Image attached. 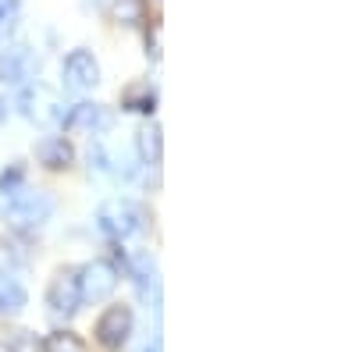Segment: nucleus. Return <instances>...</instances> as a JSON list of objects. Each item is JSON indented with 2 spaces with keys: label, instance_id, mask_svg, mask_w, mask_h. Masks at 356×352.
<instances>
[{
  "label": "nucleus",
  "instance_id": "18",
  "mask_svg": "<svg viewBox=\"0 0 356 352\" xmlns=\"http://www.w3.org/2000/svg\"><path fill=\"white\" fill-rule=\"evenodd\" d=\"M4 352H40V342L33 331H18L4 342Z\"/></svg>",
  "mask_w": 356,
  "mask_h": 352
},
{
  "label": "nucleus",
  "instance_id": "3",
  "mask_svg": "<svg viewBox=\"0 0 356 352\" xmlns=\"http://www.w3.org/2000/svg\"><path fill=\"white\" fill-rule=\"evenodd\" d=\"M47 306L54 317H75L82 306V292H79V267H61L54 274L50 288H47Z\"/></svg>",
  "mask_w": 356,
  "mask_h": 352
},
{
  "label": "nucleus",
  "instance_id": "19",
  "mask_svg": "<svg viewBox=\"0 0 356 352\" xmlns=\"http://www.w3.org/2000/svg\"><path fill=\"white\" fill-rule=\"evenodd\" d=\"M18 22V0H0V36H8Z\"/></svg>",
  "mask_w": 356,
  "mask_h": 352
},
{
  "label": "nucleus",
  "instance_id": "21",
  "mask_svg": "<svg viewBox=\"0 0 356 352\" xmlns=\"http://www.w3.org/2000/svg\"><path fill=\"white\" fill-rule=\"evenodd\" d=\"M8 114H11V107H8L4 97H0V121H8Z\"/></svg>",
  "mask_w": 356,
  "mask_h": 352
},
{
  "label": "nucleus",
  "instance_id": "8",
  "mask_svg": "<svg viewBox=\"0 0 356 352\" xmlns=\"http://www.w3.org/2000/svg\"><path fill=\"white\" fill-rule=\"evenodd\" d=\"M36 72H40V61L29 47H8L4 53H0V82L25 85Z\"/></svg>",
  "mask_w": 356,
  "mask_h": 352
},
{
  "label": "nucleus",
  "instance_id": "10",
  "mask_svg": "<svg viewBox=\"0 0 356 352\" xmlns=\"http://www.w3.org/2000/svg\"><path fill=\"white\" fill-rule=\"evenodd\" d=\"M129 274H132V281H136V288H139V296H143V299H150V296H154V303H161L157 260H154L150 253H136L132 263H129Z\"/></svg>",
  "mask_w": 356,
  "mask_h": 352
},
{
  "label": "nucleus",
  "instance_id": "12",
  "mask_svg": "<svg viewBox=\"0 0 356 352\" xmlns=\"http://www.w3.org/2000/svg\"><path fill=\"white\" fill-rule=\"evenodd\" d=\"M25 303H29L25 288L15 278H0V317H18Z\"/></svg>",
  "mask_w": 356,
  "mask_h": 352
},
{
  "label": "nucleus",
  "instance_id": "14",
  "mask_svg": "<svg viewBox=\"0 0 356 352\" xmlns=\"http://www.w3.org/2000/svg\"><path fill=\"white\" fill-rule=\"evenodd\" d=\"M122 107H125V110H136V114H154V107H157V93L150 90V85H136V90L125 93Z\"/></svg>",
  "mask_w": 356,
  "mask_h": 352
},
{
  "label": "nucleus",
  "instance_id": "4",
  "mask_svg": "<svg viewBox=\"0 0 356 352\" xmlns=\"http://www.w3.org/2000/svg\"><path fill=\"white\" fill-rule=\"evenodd\" d=\"M118 288V267L107 260H93L79 267V292H82V303H104L111 292Z\"/></svg>",
  "mask_w": 356,
  "mask_h": 352
},
{
  "label": "nucleus",
  "instance_id": "9",
  "mask_svg": "<svg viewBox=\"0 0 356 352\" xmlns=\"http://www.w3.org/2000/svg\"><path fill=\"white\" fill-rule=\"evenodd\" d=\"M114 125V114L100 103H72L61 114V128H89V132H107Z\"/></svg>",
  "mask_w": 356,
  "mask_h": 352
},
{
  "label": "nucleus",
  "instance_id": "1",
  "mask_svg": "<svg viewBox=\"0 0 356 352\" xmlns=\"http://www.w3.org/2000/svg\"><path fill=\"white\" fill-rule=\"evenodd\" d=\"M146 221H150V214H146V207H139L136 199H107L104 207L97 210V228L104 235H111L114 242L129 239V235L143 231Z\"/></svg>",
  "mask_w": 356,
  "mask_h": 352
},
{
  "label": "nucleus",
  "instance_id": "20",
  "mask_svg": "<svg viewBox=\"0 0 356 352\" xmlns=\"http://www.w3.org/2000/svg\"><path fill=\"white\" fill-rule=\"evenodd\" d=\"M161 349H164V345H161V335H154V338H146V342H143L139 352H161Z\"/></svg>",
  "mask_w": 356,
  "mask_h": 352
},
{
  "label": "nucleus",
  "instance_id": "16",
  "mask_svg": "<svg viewBox=\"0 0 356 352\" xmlns=\"http://www.w3.org/2000/svg\"><path fill=\"white\" fill-rule=\"evenodd\" d=\"M114 15L125 25H139L143 22V0H114Z\"/></svg>",
  "mask_w": 356,
  "mask_h": 352
},
{
  "label": "nucleus",
  "instance_id": "5",
  "mask_svg": "<svg viewBox=\"0 0 356 352\" xmlns=\"http://www.w3.org/2000/svg\"><path fill=\"white\" fill-rule=\"evenodd\" d=\"M132 335V310L129 306H107L97 320V342L111 352H118Z\"/></svg>",
  "mask_w": 356,
  "mask_h": 352
},
{
  "label": "nucleus",
  "instance_id": "7",
  "mask_svg": "<svg viewBox=\"0 0 356 352\" xmlns=\"http://www.w3.org/2000/svg\"><path fill=\"white\" fill-rule=\"evenodd\" d=\"M18 107H22V114L29 117V121H54V125H61V114H65V107L57 103L40 82L25 85L22 97H18Z\"/></svg>",
  "mask_w": 356,
  "mask_h": 352
},
{
  "label": "nucleus",
  "instance_id": "2",
  "mask_svg": "<svg viewBox=\"0 0 356 352\" xmlns=\"http://www.w3.org/2000/svg\"><path fill=\"white\" fill-rule=\"evenodd\" d=\"M54 214V196L43 189H18L11 196H4V217L15 228H40L43 221H50Z\"/></svg>",
  "mask_w": 356,
  "mask_h": 352
},
{
  "label": "nucleus",
  "instance_id": "11",
  "mask_svg": "<svg viewBox=\"0 0 356 352\" xmlns=\"http://www.w3.org/2000/svg\"><path fill=\"white\" fill-rule=\"evenodd\" d=\"M36 160L50 171H65L75 160V150H72V142L65 135H47V139L36 142Z\"/></svg>",
  "mask_w": 356,
  "mask_h": 352
},
{
  "label": "nucleus",
  "instance_id": "15",
  "mask_svg": "<svg viewBox=\"0 0 356 352\" xmlns=\"http://www.w3.org/2000/svg\"><path fill=\"white\" fill-rule=\"evenodd\" d=\"M40 349H43V352H82V342H79V335H72V331H54Z\"/></svg>",
  "mask_w": 356,
  "mask_h": 352
},
{
  "label": "nucleus",
  "instance_id": "13",
  "mask_svg": "<svg viewBox=\"0 0 356 352\" xmlns=\"http://www.w3.org/2000/svg\"><path fill=\"white\" fill-rule=\"evenodd\" d=\"M136 150H139V160H143L146 167H157V164H161V128H157V125L139 128Z\"/></svg>",
  "mask_w": 356,
  "mask_h": 352
},
{
  "label": "nucleus",
  "instance_id": "17",
  "mask_svg": "<svg viewBox=\"0 0 356 352\" xmlns=\"http://www.w3.org/2000/svg\"><path fill=\"white\" fill-rule=\"evenodd\" d=\"M22 185H25V167L22 164H11L8 171H0V192H4V196L18 192Z\"/></svg>",
  "mask_w": 356,
  "mask_h": 352
},
{
  "label": "nucleus",
  "instance_id": "6",
  "mask_svg": "<svg viewBox=\"0 0 356 352\" xmlns=\"http://www.w3.org/2000/svg\"><path fill=\"white\" fill-rule=\"evenodd\" d=\"M100 82V65L89 50H72L65 57V90L72 93H86Z\"/></svg>",
  "mask_w": 356,
  "mask_h": 352
}]
</instances>
